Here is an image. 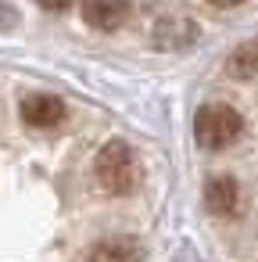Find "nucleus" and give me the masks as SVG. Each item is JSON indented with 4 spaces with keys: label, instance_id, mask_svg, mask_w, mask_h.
I'll list each match as a JSON object with an SVG mask.
<instances>
[{
    "label": "nucleus",
    "instance_id": "nucleus-6",
    "mask_svg": "<svg viewBox=\"0 0 258 262\" xmlns=\"http://www.w3.org/2000/svg\"><path fill=\"white\" fill-rule=\"evenodd\" d=\"M237 201H240V190H237V180H229V176H212L208 183H204V205L212 208V212H233L237 208Z\"/></svg>",
    "mask_w": 258,
    "mask_h": 262
},
{
    "label": "nucleus",
    "instance_id": "nucleus-4",
    "mask_svg": "<svg viewBox=\"0 0 258 262\" xmlns=\"http://www.w3.org/2000/svg\"><path fill=\"white\" fill-rule=\"evenodd\" d=\"M126 18H129V0H83V22L101 33H115Z\"/></svg>",
    "mask_w": 258,
    "mask_h": 262
},
{
    "label": "nucleus",
    "instance_id": "nucleus-1",
    "mask_svg": "<svg viewBox=\"0 0 258 262\" xmlns=\"http://www.w3.org/2000/svg\"><path fill=\"white\" fill-rule=\"evenodd\" d=\"M93 172H97V180L108 194H133L136 180H140L136 155L126 140H108L93 158Z\"/></svg>",
    "mask_w": 258,
    "mask_h": 262
},
{
    "label": "nucleus",
    "instance_id": "nucleus-2",
    "mask_svg": "<svg viewBox=\"0 0 258 262\" xmlns=\"http://www.w3.org/2000/svg\"><path fill=\"white\" fill-rule=\"evenodd\" d=\"M240 129H244V119H240V112L229 108V104H204V108L197 112V119H194V137H197V144H201L204 151H222V147H229V144L240 137Z\"/></svg>",
    "mask_w": 258,
    "mask_h": 262
},
{
    "label": "nucleus",
    "instance_id": "nucleus-3",
    "mask_svg": "<svg viewBox=\"0 0 258 262\" xmlns=\"http://www.w3.org/2000/svg\"><path fill=\"white\" fill-rule=\"evenodd\" d=\"M18 112H22V122H29L36 129H51L65 119V101L54 94H29Z\"/></svg>",
    "mask_w": 258,
    "mask_h": 262
},
{
    "label": "nucleus",
    "instance_id": "nucleus-9",
    "mask_svg": "<svg viewBox=\"0 0 258 262\" xmlns=\"http://www.w3.org/2000/svg\"><path fill=\"white\" fill-rule=\"evenodd\" d=\"M208 4H215V8H240L244 0H208Z\"/></svg>",
    "mask_w": 258,
    "mask_h": 262
},
{
    "label": "nucleus",
    "instance_id": "nucleus-7",
    "mask_svg": "<svg viewBox=\"0 0 258 262\" xmlns=\"http://www.w3.org/2000/svg\"><path fill=\"white\" fill-rule=\"evenodd\" d=\"M226 72L233 79H254L258 76V40L240 43L229 58H226Z\"/></svg>",
    "mask_w": 258,
    "mask_h": 262
},
{
    "label": "nucleus",
    "instance_id": "nucleus-5",
    "mask_svg": "<svg viewBox=\"0 0 258 262\" xmlns=\"http://www.w3.org/2000/svg\"><path fill=\"white\" fill-rule=\"evenodd\" d=\"M86 262H144V248L140 241H133L129 233L119 237H104L86 251Z\"/></svg>",
    "mask_w": 258,
    "mask_h": 262
},
{
    "label": "nucleus",
    "instance_id": "nucleus-8",
    "mask_svg": "<svg viewBox=\"0 0 258 262\" xmlns=\"http://www.w3.org/2000/svg\"><path fill=\"white\" fill-rule=\"evenodd\" d=\"M36 4L47 11H65V8H72V0H36Z\"/></svg>",
    "mask_w": 258,
    "mask_h": 262
}]
</instances>
